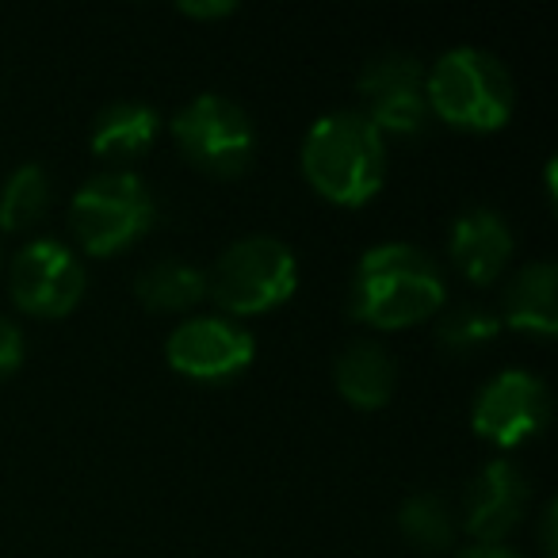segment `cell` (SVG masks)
Returning <instances> with one entry per match:
<instances>
[{
  "mask_svg": "<svg viewBox=\"0 0 558 558\" xmlns=\"http://www.w3.org/2000/svg\"><path fill=\"white\" fill-rule=\"evenodd\" d=\"M444 276L417 245L383 241L356 260L349 279V314L367 329H410L444 311Z\"/></svg>",
  "mask_w": 558,
  "mask_h": 558,
  "instance_id": "1",
  "label": "cell"
},
{
  "mask_svg": "<svg viewBox=\"0 0 558 558\" xmlns=\"http://www.w3.org/2000/svg\"><path fill=\"white\" fill-rule=\"evenodd\" d=\"M299 165L322 199L337 207H364L387 180V138L360 108L326 111L306 131Z\"/></svg>",
  "mask_w": 558,
  "mask_h": 558,
  "instance_id": "2",
  "label": "cell"
},
{
  "mask_svg": "<svg viewBox=\"0 0 558 558\" xmlns=\"http://www.w3.org/2000/svg\"><path fill=\"white\" fill-rule=\"evenodd\" d=\"M428 116L456 131H501L517 108V88L497 54L482 47H456L425 70Z\"/></svg>",
  "mask_w": 558,
  "mask_h": 558,
  "instance_id": "3",
  "label": "cell"
},
{
  "mask_svg": "<svg viewBox=\"0 0 558 558\" xmlns=\"http://www.w3.org/2000/svg\"><path fill=\"white\" fill-rule=\"evenodd\" d=\"M299 288V260L288 241L271 233L238 238L207 271V299L222 306V318H253L283 306Z\"/></svg>",
  "mask_w": 558,
  "mask_h": 558,
  "instance_id": "4",
  "label": "cell"
},
{
  "mask_svg": "<svg viewBox=\"0 0 558 558\" xmlns=\"http://www.w3.org/2000/svg\"><path fill=\"white\" fill-rule=\"evenodd\" d=\"M157 222V203L134 172H100L85 180L70 203V230L93 256H119Z\"/></svg>",
  "mask_w": 558,
  "mask_h": 558,
  "instance_id": "5",
  "label": "cell"
},
{
  "mask_svg": "<svg viewBox=\"0 0 558 558\" xmlns=\"http://www.w3.org/2000/svg\"><path fill=\"white\" fill-rule=\"evenodd\" d=\"M172 138H177L180 154L207 177L233 180L256 157L253 119L222 93H203L192 104H184L172 119Z\"/></svg>",
  "mask_w": 558,
  "mask_h": 558,
  "instance_id": "6",
  "label": "cell"
},
{
  "mask_svg": "<svg viewBox=\"0 0 558 558\" xmlns=\"http://www.w3.org/2000/svg\"><path fill=\"white\" fill-rule=\"evenodd\" d=\"M85 288V264L58 238L27 241L9 264V295L32 318H65L81 306Z\"/></svg>",
  "mask_w": 558,
  "mask_h": 558,
  "instance_id": "7",
  "label": "cell"
},
{
  "mask_svg": "<svg viewBox=\"0 0 558 558\" xmlns=\"http://www.w3.org/2000/svg\"><path fill=\"white\" fill-rule=\"evenodd\" d=\"M547 421H550L547 383L532 372H520V367L494 375L471 405V428L501 451L535 440L547 428Z\"/></svg>",
  "mask_w": 558,
  "mask_h": 558,
  "instance_id": "8",
  "label": "cell"
},
{
  "mask_svg": "<svg viewBox=\"0 0 558 558\" xmlns=\"http://www.w3.org/2000/svg\"><path fill=\"white\" fill-rule=\"evenodd\" d=\"M256 356V341L241 322L222 314H192L165 341V360L192 383L238 379Z\"/></svg>",
  "mask_w": 558,
  "mask_h": 558,
  "instance_id": "9",
  "label": "cell"
},
{
  "mask_svg": "<svg viewBox=\"0 0 558 558\" xmlns=\"http://www.w3.org/2000/svg\"><path fill=\"white\" fill-rule=\"evenodd\" d=\"M364 116L383 138H417L428 126L425 65L413 54H379L356 81Z\"/></svg>",
  "mask_w": 558,
  "mask_h": 558,
  "instance_id": "10",
  "label": "cell"
},
{
  "mask_svg": "<svg viewBox=\"0 0 558 558\" xmlns=\"http://www.w3.org/2000/svg\"><path fill=\"white\" fill-rule=\"evenodd\" d=\"M532 482L512 459H489L466 489V532L478 543H501L527 509Z\"/></svg>",
  "mask_w": 558,
  "mask_h": 558,
  "instance_id": "11",
  "label": "cell"
},
{
  "mask_svg": "<svg viewBox=\"0 0 558 558\" xmlns=\"http://www.w3.org/2000/svg\"><path fill=\"white\" fill-rule=\"evenodd\" d=\"M448 253L456 271L474 283V288H489L497 283L512 256V230L497 210L471 207L456 218L448 238Z\"/></svg>",
  "mask_w": 558,
  "mask_h": 558,
  "instance_id": "12",
  "label": "cell"
},
{
  "mask_svg": "<svg viewBox=\"0 0 558 558\" xmlns=\"http://www.w3.org/2000/svg\"><path fill=\"white\" fill-rule=\"evenodd\" d=\"M333 387L356 410H383L398 390V364L379 341H352L333 360Z\"/></svg>",
  "mask_w": 558,
  "mask_h": 558,
  "instance_id": "13",
  "label": "cell"
},
{
  "mask_svg": "<svg viewBox=\"0 0 558 558\" xmlns=\"http://www.w3.org/2000/svg\"><path fill=\"white\" fill-rule=\"evenodd\" d=\"M558 268L550 260H532L509 279L501 299V326L517 329V333L527 337H555L558 329Z\"/></svg>",
  "mask_w": 558,
  "mask_h": 558,
  "instance_id": "14",
  "label": "cell"
},
{
  "mask_svg": "<svg viewBox=\"0 0 558 558\" xmlns=\"http://www.w3.org/2000/svg\"><path fill=\"white\" fill-rule=\"evenodd\" d=\"M157 126H161V119L149 104L119 100L96 116L88 142H93V154L108 157V161H134L154 146Z\"/></svg>",
  "mask_w": 558,
  "mask_h": 558,
  "instance_id": "15",
  "label": "cell"
},
{
  "mask_svg": "<svg viewBox=\"0 0 558 558\" xmlns=\"http://www.w3.org/2000/svg\"><path fill=\"white\" fill-rule=\"evenodd\" d=\"M134 295L154 314H187L207 299V271L184 260H157L134 279Z\"/></svg>",
  "mask_w": 558,
  "mask_h": 558,
  "instance_id": "16",
  "label": "cell"
},
{
  "mask_svg": "<svg viewBox=\"0 0 558 558\" xmlns=\"http://www.w3.org/2000/svg\"><path fill=\"white\" fill-rule=\"evenodd\" d=\"M50 207V177L43 165H20L0 187V230L20 233L35 226Z\"/></svg>",
  "mask_w": 558,
  "mask_h": 558,
  "instance_id": "17",
  "label": "cell"
},
{
  "mask_svg": "<svg viewBox=\"0 0 558 558\" xmlns=\"http://www.w3.org/2000/svg\"><path fill=\"white\" fill-rule=\"evenodd\" d=\"M398 527L402 535L425 555H436V550H448L456 543V517H451L448 501L436 494H413L402 501L398 509Z\"/></svg>",
  "mask_w": 558,
  "mask_h": 558,
  "instance_id": "18",
  "label": "cell"
},
{
  "mask_svg": "<svg viewBox=\"0 0 558 558\" xmlns=\"http://www.w3.org/2000/svg\"><path fill=\"white\" fill-rule=\"evenodd\" d=\"M501 318L486 306L471 303V306H451V311L436 314V344L456 356H466V352H478L501 333Z\"/></svg>",
  "mask_w": 558,
  "mask_h": 558,
  "instance_id": "19",
  "label": "cell"
},
{
  "mask_svg": "<svg viewBox=\"0 0 558 558\" xmlns=\"http://www.w3.org/2000/svg\"><path fill=\"white\" fill-rule=\"evenodd\" d=\"M24 333L20 326L9 318V314H0V379H9V375L20 372L24 364Z\"/></svg>",
  "mask_w": 558,
  "mask_h": 558,
  "instance_id": "20",
  "label": "cell"
},
{
  "mask_svg": "<svg viewBox=\"0 0 558 558\" xmlns=\"http://www.w3.org/2000/svg\"><path fill=\"white\" fill-rule=\"evenodd\" d=\"M177 9L184 12L187 20H226L238 12V4H233V0H180Z\"/></svg>",
  "mask_w": 558,
  "mask_h": 558,
  "instance_id": "21",
  "label": "cell"
},
{
  "mask_svg": "<svg viewBox=\"0 0 558 558\" xmlns=\"http://www.w3.org/2000/svg\"><path fill=\"white\" fill-rule=\"evenodd\" d=\"M456 558H524L520 550L505 547V543H474V547L459 550Z\"/></svg>",
  "mask_w": 558,
  "mask_h": 558,
  "instance_id": "22",
  "label": "cell"
},
{
  "mask_svg": "<svg viewBox=\"0 0 558 558\" xmlns=\"http://www.w3.org/2000/svg\"><path fill=\"white\" fill-rule=\"evenodd\" d=\"M539 543H543V555L555 558V501L543 509V524H539Z\"/></svg>",
  "mask_w": 558,
  "mask_h": 558,
  "instance_id": "23",
  "label": "cell"
}]
</instances>
